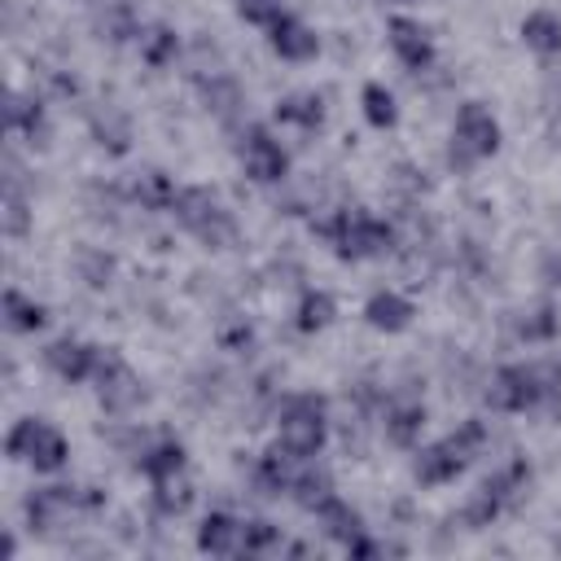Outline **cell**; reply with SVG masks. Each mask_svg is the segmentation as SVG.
Listing matches in <instances>:
<instances>
[{
  "instance_id": "603a6c76",
  "label": "cell",
  "mask_w": 561,
  "mask_h": 561,
  "mask_svg": "<svg viewBox=\"0 0 561 561\" xmlns=\"http://www.w3.org/2000/svg\"><path fill=\"white\" fill-rule=\"evenodd\" d=\"M513 333H517L526 346H543V342H552V337L561 333V316H557V307H552V302H535V307L517 311Z\"/></svg>"
},
{
  "instance_id": "9c48e42d",
  "label": "cell",
  "mask_w": 561,
  "mask_h": 561,
  "mask_svg": "<svg viewBox=\"0 0 561 561\" xmlns=\"http://www.w3.org/2000/svg\"><path fill=\"white\" fill-rule=\"evenodd\" d=\"M237 162L254 184H280L289 175V149L267 123H245L237 131Z\"/></svg>"
},
{
  "instance_id": "4fadbf2b",
  "label": "cell",
  "mask_w": 561,
  "mask_h": 561,
  "mask_svg": "<svg viewBox=\"0 0 561 561\" xmlns=\"http://www.w3.org/2000/svg\"><path fill=\"white\" fill-rule=\"evenodd\" d=\"M267 44H272V53L280 57V61H311L316 53H320V35H316V26H307L298 13H276L272 18V26H267Z\"/></svg>"
},
{
  "instance_id": "7c38bea8",
  "label": "cell",
  "mask_w": 561,
  "mask_h": 561,
  "mask_svg": "<svg viewBox=\"0 0 561 561\" xmlns=\"http://www.w3.org/2000/svg\"><path fill=\"white\" fill-rule=\"evenodd\" d=\"M96 504V495H88L83 486H39V491H31L26 495V504H22V513H26V522H31V530H57L61 522H70L75 513H83V508H92Z\"/></svg>"
},
{
  "instance_id": "9a60e30c",
  "label": "cell",
  "mask_w": 561,
  "mask_h": 561,
  "mask_svg": "<svg viewBox=\"0 0 561 561\" xmlns=\"http://www.w3.org/2000/svg\"><path fill=\"white\" fill-rule=\"evenodd\" d=\"M412 320H416V302L403 289L386 285V289H373L364 302V324L377 333H403V329H412Z\"/></svg>"
},
{
  "instance_id": "e0dca14e",
  "label": "cell",
  "mask_w": 561,
  "mask_h": 561,
  "mask_svg": "<svg viewBox=\"0 0 561 561\" xmlns=\"http://www.w3.org/2000/svg\"><path fill=\"white\" fill-rule=\"evenodd\" d=\"M241 522L228 508H210L197 526V552L206 557H241Z\"/></svg>"
},
{
  "instance_id": "277c9868",
  "label": "cell",
  "mask_w": 561,
  "mask_h": 561,
  "mask_svg": "<svg viewBox=\"0 0 561 561\" xmlns=\"http://www.w3.org/2000/svg\"><path fill=\"white\" fill-rule=\"evenodd\" d=\"M276 443L294 456H320L329 443V403L316 390H294L276 408Z\"/></svg>"
},
{
  "instance_id": "f546056e",
  "label": "cell",
  "mask_w": 561,
  "mask_h": 561,
  "mask_svg": "<svg viewBox=\"0 0 561 561\" xmlns=\"http://www.w3.org/2000/svg\"><path fill=\"white\" fill-rule=\"evenodd\" d=\"M285 13V0H237V18H245L250 26H272V18Z\"/></svg>"
},
{
  "instance_id": "4dcf8cb0",
  "label": "cell",
  "mask_w": 561,
  "mask_h": 561,
  "mask_svg": "<svg viewBox=\"0 0 561 561\" xmlns=\"http://www.w3.org/2000/svg\"><path fill=\"white\" fill-rule=\"evenodd\" d=\"M539 280H543L548 289H561V250H543V259H539Z\"/></svg>"
},
{
  "instance_id": "83f0119b",
  "label": "cell",
  "mask_w": 561,
  "mask_h": 561,
  "mask_svg": "<svg viewBox=\"0 0 561 561\" xmlns=\"http://www.w3.org/2000/svg\"><path fill=\"white\" fill-rule=\"evenodd\" d=\"M153 491V508L162 513V517H180L188 504H193V482H188V473H180V478H162V482H149Z\"/></svg>"
},
{
  "instance_id": "f1b7e54d",
  "label": "cell",
  "mask_w": 561,
  "mask_h": 561,
  "mask_svg": "<svg viewBox=\"0 0 561 561\" xmlns=\"http://www.w3.org/2000/svg\"><path fill=\"white\" fill-rule=\"evenodd\" d=\"M9 127L22 131L31 145H44V131H48V123H44V105H39V101H22V96H13V101H9Z\"/></svg>"
},
{
  "instance_id": "8fae6325",
  "label": "cell",
  "mask_w": 561,
  "mask_h": 561,
  "mask_svg": "<svg viewBox=\"0 0 561 561\" xmlns=\"http://www.w3.org/2000/svg\"><path fill=\"white\" fill-rule=\"evenodd\" d=\"M44 364H48L53 377H61V381H70V386L96 381V373H101V364H105V346L66 333V337H53V342L44 346Z\"/></svg>"
},
{
  "instance_id": "ffe728a7",
  "label": "cell",
  "mask_w": 561,
  "mask_h": 561,
  "mask_svg": "<svg viewBox=\"0 0 561 561\" xmlns=\"http://www.w3.org/2000/svg\"><path fill=\"white\" fill-rule=\"evenodd\" d=\"M272 118L280 127H298V131H320L324 127V96L320 92H289L276 101Z\"/></svg>"
},
{
  "instance_id": "8992f818",
  "label": "cell",
  "mask_w": 561,
  "mask_h": 561,
  "mask_svg": "<svg viewBox=\"0 0 561 561\" xmlns=\"http://www.w3.org/2000/svg\"><path fill=\"white\" fill-rule=\"evenodd\" d=\"M324 237H329L333 254H337V259H346V263L381 259V254H390V250H394V228H390L381 215L364 210V206H346V210H337V215L329 219Z\"/></svg>"
},
{
  "instance_id": "484cf974",
  "label": "cell",
  "mask_w": 561,
  "mask_h": 561,
  "mask_svg": "<svg viewBox=\"0 0 561 561\" xmlns=\"http://www.w3.org/2000/svg\"><path fill=\"white\" fill-rule=\"evenodd\" d=\"M280 548H285L280 526H272L263 517H245L241 522V557H267V552H280Z\"/></svg>"
},
{
  "instance_id": "d4e9b609",
  "label": "cell",
  "mask_w": 561,
  "mask_h": 561,
  "mask_svg": "<svg viewBox=\"0 0 561 561\" xmlns=\"http://www.w3.org/2000/svg\"><path fill=\"white\" fill-rule=\"evenodd\" d=\"M359 110H364V123L377 127V131H390V127L399 123V101H394V92H390L386 83H377V79H368V83L359 88Z\"/></svg>"
},
{
  "instance_id": "5b68a950",
  "label": "cell",
  "mask_w": 561,
  "mask_h": 561,
  "mask_svg": "<svg viewBox=\"0 0 561 561\" xmlns=\"http://www.w3.org/2000/svg\"><path fill=\"white\" fill-rule=\"evenodd\" d=\"M504 145V127L495 118V110L486 101H460L456 118H451V136H447V162L456 171H469L486 158H495Z\"/></svg>"
},
{
  "instance_id": "ba28073f",
  "label": "cell",
  "mask_w": 561,
  "mask_h": 561,
  "mask_svg": "<svg viewBox=\"0 0 561 561\" xmlns=\"http://www.w3.org/2000/svg\"><path fill=\"white\" fill-rule=\"evenodd\" d=\"M526 482H530V465L526 460H508V465H500L473 495H469V504H465V526L469 530H482V526H491L495 517H504V508L526 491Z\"/></svg>"
},
{
  "instance_id": "d6986e66",
  "label": "cell",
  "mask_w": 561,
  "mask_h": 561,
  "mask_svg": "<svg viewBox=\"0 0 561 561\" xmlns=\"http://www.w3.org/2000/svg\"><path fill=\"white\" fill-rule=\"evenodd\" d=\"M136 469H140L149 482L180 478V473H188V447H184L180 438H158V443H149V447L136 456Z\"/></svg>"
},
{
  "instance_id": "7a4b0ae2",
  "label": "cell",
  "mask_w": 561,
  "mask_h": 561,
  "mask_svg": "<svg viewBox=\"0 0 561 561\" xmlns=\"http://www.w3.org/2000/svg\"><path fill=\"white\" fill-rule=\"evenodd\" d=\"M171 215H175V224H180L193 241H202L206 250H228V245L237 241V219H232V210L219 202V193H210V188H202V184L175 188Z\"/></svg>"
},
{
  "instance_id": "52a82bcc",
  "label": "cell",
  "mask_w": 561,
  "mask_h": 561,
  "mask_svg": "<svg viewBox=\"0 0 561 561\" xmlns=\"http://www.w3.org/2000/svg\"><path fill=\"white\" fill-rule=\"evenodd\" d=\"M4 451H9V460L31 465L35 473H57V469L70 465V438L53 421H44V416H22L9 430Z\"/></svg>"
},
{
  "instance_id": "4316f807",
  "label": "cell",
  "mask_w": 561,
  "mask_h": 561,
  "mask_svg": "<svg viewBox=\"0 0 561 561\" xmlns=\"http://www.w3.org/2000/svg\"><path fill=\"white\" fill-rule=\"evenodd\" d=\"M136 48H140V57H145L153 70H162V66L175 61V53H180V35H175L171 26H149V31H140Z\"/></svg>"
},
{
  "instance_id": "44dd1931",
  "label": "cell",
  "mask_w": 561,
  "mask_h": 561,
  "mask_svg": "<svg viewBox=\"0 0 561 561\" xmlns=\"http://www.w3.org/2000/svg\"><path fill=\"white\" fill-rule=\"evenodd\" d=\"M517 31H522V44H526L535 57H561V13H552V9H530Z\"/></svg>"
},
{
  "instance_id": "7402d4cb",
  "label": "cell",
  "mask_w": 561,
  "mask_h": 561,
  "mask_svg": "<svg viewBox=\"0 0 561 561\" xmlns=\"http://www.w3.org/2000/svg\"><path fill=\"white\" fill-rule=\"evenodd\" d=\"M4 324H9L13 333H39V329L48 324V307H44L39 298H31L26 289L9 285V289H4Z\"/></svg>"
},
{
  "instance_id": "ac0fdd59",
  "label": "cell",
  "mask_w": 561,
  "mask_h": 561,
  "mask_svg": "<svg viewBox=\"0 0 561 561\" xmlns=\"http://www.w3.org/2000/svg\"><path fill=\"white\" fill-rule=\"evenodd\" d=\"M425 416H430V412H425V403H416V399L390 403V408H386V421H381L386 443H394V447H403V451H416V447H421Z\"/></svg>"
},
{
  "instance_id": "30bf717a",
  "label": "cell",
  "mask_w": 561,
  "mask_h": 561,
  "mask_svg": "<svg viewBox=\"0 0 561 561\" xmlns=\"http://www.w3.org/2000/svg\"><path fill=\"white\" fill-rule=\"evenodd\" d=\"M386 44L399 57V66L412 70V75H425L434 66V57H438L430 26L421 18H412V13H390L386 18Z\"/></svg>"
},
{
  "instance_id": "cb8c5ba5",
  "label": "cell",
  "mask_w": 561,
  "mask_h": 561,
  "mask_svg": "<svg viewBox=\"0 0 561 561\" xmlns=\"http://www.w3.org/2000/svg\"><path fill=\"white\" fill-rule=\"evenodd\" d=\"M333 316H337V298L329 289H302V298L294 307V329L298 333H320V329L333 324Z\"/></svg>"
},
{
  "instance_id": "2e32d148",
  "label": "cell",
  "mask_w": 561,
  "mask_h": 561,
  "mask_svg": "<svg viewBox=\"0 0 561 561\" xmlns=\"http://www.w3.org/2000/svg\"><path fill=\"white\" fill-rule=\"evenodd\" d=\"M311 517H316V522H320V530H324L333 543H342V548H351L359 535H368L364 513H359L355 504H346L337 491H333V495H324V500L311 508Z\"/></svg>"
},
{
  "instance_id": "6da1fadb",
  "label": "cell",
  "mask_w": 561,
  "mask_h": 561,
  "mask_svg": "<svg viewBox=\"0 0 561 561\" xmlns=\"http://www.w3.org/2000/svg\"><path fill=\"white\" fill-rule=\"evenodd\" d=\"M486 443H491L486 421H482V416H465L451 434H443V438L416 447V465H412V473H416L421 486H447V482H456V478L482 456Z\"/></svg>"
},
{
  "instance_id": "5bb4252c",
  "label": "cell",
  "mask_w": 561,
  "mask_h": 561,
  "mask_svg": "<svg viewBox=\"0 0 561 561\" xmlns=\"http://www.w3.org/2000/svg\"><path fill=\"white\" fill-rule=\"evenodd\" d=\"M96 394H101V403L110 408V412H127V408H136L140 403V377L127 368V359L118 355V351H110L105 346V364H101V373H96Z\"/></svg>"
},
{
  "instance_id": "1f68e13d",
  "label": "cell",
  "mask_w": 561,
  "mask_h": 561,
  "mask_svg": "<svg viewBox=\"0 0 561 561\" xmlns=\"http://www.w3.org/2000/svg\"><path fill=\"white\" fill-rule=\"evenodd\" d=\"M394 4H408V0H394Z\"/></svg>"
},
{
  "instance_id": "3957f363",
  "label": "cell",
  "mask_w": 561,
  "mask_h": 561,
  "mask_svg": "<svg viewBox=\"0 0 561 561\" xmlns=\"http://www.w3.org/2000/svg\"><path fill=\"white\" fill-rule=\"evenodd\" d=\"M557 390V373L548 364H530V359H508L491 373V386H486V403L495 412H535L552 399Z\"/></svg>"
}]
</instances>
